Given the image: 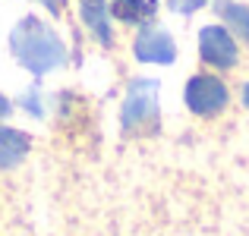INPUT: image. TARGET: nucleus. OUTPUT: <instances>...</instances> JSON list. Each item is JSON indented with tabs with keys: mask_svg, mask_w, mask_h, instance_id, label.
<instances>
[{
	"mask_svg": "<svg viewBox=\"0 0 249 236\" xmlns=\"http://www.w3.org/2000/svg\"><path fill=\"white\" fill-rule=\"evenodd\" d=\"M10 51L32 76L54 73L67 63V48L60 35L38 16H22L10 32Z\"/></svg>",
	"mask_w": 249,
	"mask_h": 236,
	"instance_id": "nucleus-1",
	"label": "nucleus"
},
{
	"mask_svg": "<svg viewBox=\"0 0 249 236\" xmlns=\"http://www.w3.org/2000/svg\"><path fill=\"white\" fill-rule=\"evenodd\" d=\"M155 126H158V82L155 79H133L126 88V101L120 107V129L133 135Z\"/></svg>",
	"mask_w": 249,
	"mask_h": 236,
	"instance_id": "nucleus-2",
	"label": "nucleus"
},
{
	"mask_svg": "<svg viewBox=\"0 0 249 236\" xmlns=\"http://www.w3.org/2000/svg\"><path fill=\"white\" fill-rule=\"evenodd\" d=\"M183 101L193 110L196 117H218L221 110L227 107L231 95H227V85L221 82L218 76L199 73L186 82V91H183Z\"/></svg>",
	"mask_w": 249,
	"mask_h": 236,
	"instance_id": "nucleus-3",
	"label": "nucleus"
},
{
	"mask_svg": "<svg viewBox=\"0 0 249 236\" xmlns=\"http://www.w3.org/2000/svg\"><path fill=\"white\" fill-rule=\"evenodd\" d=\"M199 57L214 69H233L240 60L237 38L224 25H205L199 32Z\"/></svg>",
	"mask_w": 249,
	"mask_h": 236,
	"instance_id": "nucleus-4",
	"label": "nucleus"
},
{
	"mask_svg": "<svg viewBox=\"0 0 249 236\" xmlns=\"http://www.w3.org/2000/svg\"><path fill=\"white\" fill-rule=\"evenodd\" d=\"M133 54L139 63H161V67H167V63L177 60V44L164 29L145 22V29L133 41Z\"/></svg>",
	"mask_w": 249,
	"mask_h": 236,
	"instance_id": "nucleus-5",
	"label": "nucleus"
},
{
	"mask_svg": "<svg viewBox=\"0 0 249 236\" xmlns=\"http://www.w3.org/2000/svg\"><path fill=\"white\" fill-rule=\"evenodd\" d=\"M79 13H82V22L89 25L91 38L104 48H110L114 44V25H110L107 0H79Z\"/></svg>",
	"mask_w": 249,
	"mask_h": 236,
	"instance_id": "nucleus-6",
	"label": "nucleus"
},
{
	"mask_svg": "<svg viewBox=\"0 0 249 236\" xmlns=\"http://www.w3.org/2000/svg\"><path fill=\"white\" fill-rule=\"evenodd\" d=\"M29 148H32V142L25 133H19L13 126H0V167L3 170H13L16 164H22Z\"/></svg>",
	"mask_w": 249,
	"mask_h": 236,
	"instance_id": "nucleus-7",
	"label": "nucleus"
},
{
	"mask_svg": "<svg viewBox=\"0 0 249 236\" xmlns=\"http://www.w3.org/2000/svg\"><path fill=\"white\" fill-rule=\"evenodd\" d=\"M158 13V0H114L110 3V16L120 19L126 25H145Z\"/></svg>",
	"mask_w": 249,
	"mask_h": 236,
	"instance_id": "nucleus-8",
	"label": "nucleus"
},
{
	"mask_svg": "<svg viewBox=\"0 0 249 236\" xmlns=\"http://www.w3.org/2000/svg\"><path fill=\"white\" fill-rule=\"evenodd\" d=\"M218 16L249 44V10H246V6L233 3V0H218Z\"/></svg>",
	"mask_w": 249,
	"mask_h": 236,
	"instance_id": "nucleus-9",
	"label": "nucleus"
},
{
	"mask_svg": "<svg viewBox=\"0 0 249 236\" xmlns=\"http://www.w3.org/2000/svg\"><path fill=\"white\" fill-rule=\"evenodd\" d=\"M19 104H22V107L29 110L32 117H44V104H41V98H38V91H35V88H32V91H29V95H25Z\"/></svg>",
	"mask_w": 249,
	"mask_h": 236,
	"instance_id": "nucleus-10",
	"label": "nucleus"
},
{
	"mask_svg": "<svg viewBox=\"0 0 249 236\" xmlns=\"http://www.w3.org/2000/svg\"><path fill=\"white\" fill-rule=\"evenodd\" d=\"M170 3V10H177V13H183V16H189V13H196L199 6H205L208 0H167Z\"/></svg>",
	"mask_w": 249,
	"mask_h": 236,
	"instance_id": "nucleus-11",
	"label": "nucleus"
},
{
	"mask_svg": "<svg viewBox=\"0 0 249 236\" xmlns=\"http://www.w3.org/2000/svg\"><path fill=\"white\" fill-rule=\"evenodd\" d=\"M35 3H44V6H48L51 13H60V10H63V3H67V0H35Z\"/></svg>",
	"mask_w": 249,
	"mask_h": 236,
	"instance_id": "nucleus-12",
	"label": "nucleus"
},
{
	"mask_svg": "<svg viewBox=\"0 0 249 236\" xmlns=\"http://www.w3.org/2000/svg\"><path fill=\"white\" fill-rule=\"evenodd\" d=\"M10 110H13V104L6 101L3 95H0V120H6V117H10Z\"/></svg>",
	"mask_w": 249,
	"mask_h": 236,
	"instance_id": "nucleus-13",
	"label": "nucleus"
},
{
	"mask_svg": "<svg viewBox=\"0 0 249 236\" xmlns=\"http://www.w3.org/2000/svg\"><path fill=\"white\" fill-rule=\"evenodd\" d=\"M243 104H246V107H249V82L243 85Z\"/></svg>",
	"mask_w": 249,
	"mask_h": 236,
	"instance_id": "nucleus-14",
	"label": "nucleus"
}]
</instances>
